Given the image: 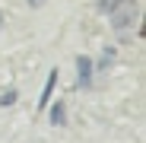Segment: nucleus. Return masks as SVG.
Listing matches in <instances>:
<instances>
[{
	"instance_id": "obj_1",
	"label": "nucleus",
	"mask_w": 146,
	"mask_h": 143,
	"mask_svg": "<svg viewBox=\"0 0 146 143\" xmlns=\"http://www.w3.org/2000/svg\"><path fill=\"white\" fill-rule=\"evenodd\" d=\"M108 19H111V29L127 32L133 22L140 19V7H137V0H117V3L108 10Z\"/></svg>"
},
{
	"instance_id": "obj_2",
	"label": "nucleus",
	"mask_w": 146,
	"mask_h": 143,
	"mask_svg": "<svg viewBox=\"0 0 146 143\" xmlns=\"http://www.w3.org/2000/svg\"><path fill=\"white\" fill-rule=\"evenodd\" d=\"M76 86H80V89H89V86H92V61H89L86 54L76 57Z\"/></svg>"
},
{
	"instance_id": "obj_3",
	"label": "nucleus",
	"mask_w": 146,
	"mask_h": 143,
	"mask_svg": "<svg viewBox=\"0 0 146 143\" xmlns=\"http://www.w3.org/2000/svg\"><path fill=\"white\" fill-rule=\"evenodd\" d=\"M57 76H60V70H57V67H51V70H48V80H44V86H41L38 108H44V105H48V99H51V92H54V86H57Z\"/></svg>"
},
{
	"instance_id": "obj_4",
	"label": "nucleus",
	"mask_w": 146,
	"mask_h": 143,
	"mask_svg": "<svg viewBox=\"0 0 146 143\" xmlns=\"http://www.w3.org/2000/svg\"><path fill=\"white\" fill-rule=\"evenodd\" d=\"M48 111H51V124H57V127H60V124L67 121V114H64V102H54Z\"/></svg>"
},
{
	"instance_id": "obj_5",
	"label": "nucleus",
	"mask_w": 146,
	"mask_h": 143,
	"mask_svg": "<svg viewBox=\"0 0 146 143\" xmlns=\"http://www.w3.org/2000/svg\"><path fill=\"white\" fill-rule=\"evenodd\" d=\"M16 95H19L16 89H7L3 95H0V108H3V105H13V102H16Z\"/></svg>"
},
{
	"instance_id": "obj_6",
	"label": "nucleus",
	"mask_w": 146,
	"mask_h": 143,
	"mask_svg": "<svg viewBox=\"0 0 146 143\" xmlns=\"http://www.w3.org/2000/svg\"><path fill=\"white\" fill-rule=\"evenodd\" d=\"M111 57H114V48H105V54H102V61H99V70H105V67L111 64Z\"/></svg>"
},
{
	"instance_id": "obj_7",
	"label": "nucleus",
	"mask_w": 146,
	"mask_h": 143,
	"mask_svg": "<svg viewBox=\"0 0 146 143\" xmlns=\"http://www.w3.org/2000/svg\"><path fill=\"white\" fill-rule=\"evenodd\" d=\"M95 3H99V10H102V13H108V10L117 3V0H95Z\"/></svg>"
},
{
	"instance_id": "obj_8",
	"label": "nucleus",
	"mask_w": 146,
	"mask_h": 143,
	"mask_svg": "<svg viewBox=\"0 0 146 143\" xmlns=\"http://www.w3.org/2000/svg\"><path fill=\"white\" fill-rule=\"evenodd\" d=\"M44 3V0H29V7H41Z\"/></svg>"
},
{
	"instance_id": "obj_9",
	"label": "nucleus",
	"mask_w": 146,
	"mask_h": 143,
	"mask_svg": "<svg viewBox=\"0 0 146 143\" xmlns=\"http://www.w3.org/2000/svg\"><path fill=\"white\" fill-rule=\"evenodd\" d=\"M0 26H3V16H0Z\"/></svg>"
}]
</instances>
